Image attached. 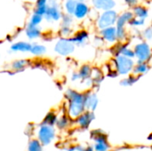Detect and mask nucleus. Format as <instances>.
<instances>
[{
	"mask_svg": "<svg viewBox=\"0 0 152 151\" xmlns=\"http://www.w3.org/2000/svg\"><path fill=\"white\" fill-rule=\"evenodd\" d=\"M45 48L42 45H35L31 49V52L34 54H42L45 53Z\"/></svg>",
	"mask_w": 152,
	"mask_h": 151,
	"instance_id": "obj_23",
	"label": "nucleus"
},
{
	"mask_svg": "<svg viewBox=\"0 0 152 151\" xmlns=\"http://www.w3.org/2000/svg\"><path fill=\"white\" fill-rule=\"evenodd\" d=\"M43 15H41V14H38V13H35L34 15H33V17H32V19H31V21H30V25H33V26H37V24H39V22L42 20V17Z\"/></svg>",
	"mask_w": 152,
	"mask_h": 151,
	"instance_id": "obj_20",
	"label": "nucleus"
},
{
	"mask_svg": "<svg viewBox=\"0 0 152 151\" xmlns=\"http://www.w3.org/2000/svg\"><path fill=\"white\" fill-rule=\"evenodd\" d=\"M87 37V33L86 32V31H81V32H79L78 34H77L76 36H75V37L71 40V41H73V42H76V43H83L84 42V40L86 39Z\"/></svg>",
	"mask_w": 152,
	"mask_h": 151,
	"instance_id": "obj_16",
	"label": "nucleus"
},
{
	"mask_svg": "<svg viewBox=\"0 0 152 151\" xmlns=\"http://www.w3.org/2000/svg\"><path fill=\"white\" fill-rule=\"evenodd\" d=\"M135 80H136L135 77H129L128 78H126L124 81H122L121 84L124 85H132L133 83H134Z\"/></svg>",
	"mask_w": 152,
	"mask_h": 151,
	"instance_id": "obj_27",
	"label": "nucleus"
},
{
	"mask_svg": "<svg viewBox=\"0 0 152 151\" xmlns=\"http://www.w3.org/2000/svg\"><path fill=\"white\" fill-rule=\"evenodd\" d=\"M94 119V114L93 113H86L82 116L79 117V118L77 119V122L79 123V125L82 126V127H88L89 124L91 123V121Z\"/></svg>",
	"mask_w": 152,
	"mask_h": 151,
	"instance_id": "obj_10",
	"label": "nucleus"
},
{
	"mask_svg": "<svg viewBox=\"0 0 152 151\" xmlns=\"http://www.w3.org/2000/svg\"><path fill=\"white\" fill-rule=\"evenodd\" d=\"M93 2L95 7L99 9H104V10L111 9L115 5V3L113 0H93Z\"/></svg>",
	"mask_w": 152,
	"mask_h": 151,
	"instance_id": "obj_9",
	"label": "nucleus"
},
{
	"mask_svg": "<svg viewBox=\"0 0 152 151\" xmlns=\"http://www.w3.org/2000/svg\"><path fill=\"white\" fill-rule=\"evenodd\" d=\"M45 15H46V18L47 20H59L60 17H61V13L58 10L57 7L55 6H52L50 8H47V11L45 12Z\"/></svg>",
	"mask_w": 152,
	"mask_h": 151,
	"instance_id": "obj_11",
	"label": "nucleus"
},
{
	"mask_svg": "<svg viewBox=\"0 0 152 151\" xmlns=\"http://www.w3.org/2000/svg\"><path fill=\"white\" fill-rule=\"evenodd\" d=\"M85 151H94V150H93L92 147H88V148H86V149L85 150Z\"/></svg>",
	"mask_w": 152,
	"mask_h": 151,
	"instance_id": "obj_32",
	"label": "nucleus"
},
{
	"mask_svg": "<svg viewBox=\"0 0 152 151\" xmlns=\"http://www.w3.org/2000/svg\"><path fill=\"white\" fill-rule=\"evenodd\" d=\"M126 2L129 3L130 4H135L137 2V0H126Z\"/></svg>",
	"mask_w": 152,
	"mask_h": 151,
	"instance_id": "obj_31",
	"label": "nucleus"
},
{
	"mask_svg": "<svg viewBox=\"0 0 152 151\" xmlns=\"http://www.w3.org/2000/svg\"><path fill=\"white\" fill-rule=\"evenodd\" d=\"M53 136H54V131L50 125L41 126L39 131V140L43 144L46 145L50 143Z\"/></svg>",
	"mask_w": 152,
	"mask_h": 151,
	"instance_id": "obj_3",
	"label": "nucleus"
},
{
	"mask_svg": "<svg viewBox=\"0 0 152 151\" xmlns=\"http://www.w3.org/2000/svg\"><path fill=\"white\" fill-rule=\"evenodd\" d=\"M134 12L140 19H144L145 17H147V14H148L147 10L144 9L143 7H136L134 9Z\"/></svg>",
	"mask_w": 152,
	"mask_h": 151,
	"instance_id": "obj_19",
	"label": "nucleus"
},
{
	"mask_svg": "<svg viewBox=\"0 0 152 151\" xmlns=\"http://www.w3.org/2000/svg\"><path fill=\"white\" fill-rule=\"evenodd\" d=\"M147 69H148V67L146 66V64L145 63H141L136 67L135 71H136V73H144Z\"/></svg>",
	"mask_w": 152,
	"mask_h": 151,
	"instance_id": "obj_26",
	"label": "nucleus"
},
{
	"mask_svg": "<svg viewBox=\"0 0 152 151\" xmlns=\"http://www.w3.org/2000/svg\"><path fill=\"white\" fill-rule=\"evenodd\" d=\"M67 97L70 101V106H69L70 116L74 117L79 116L83 112L84 107H86L85 97L73 91H69L67 93Z\"/></svg>",
	"mask_w": 152,
	"mask_h": 151,
	"instance_id": "obj_1",
	"label": "nucleus"
},
{
	"mask_svg": "<svg viewBox=\"0 0 152 151\" xmlns=\"http://www.w3.org/2000/svg\"><path fill=\"white\" fill-rule=\"evenodd\" d=\"M71 18L69 16H65L64 19H63V22H64V26H69V23L71 22Z\"/></svg>",
	"mask_w": 152,
	"mask_h": 151,
	"instance_id": "obj_28",
	"label": "nucleus"
},
{
	"mask_svg": "<svg viewBox=\"0 0 152 151\" xmlns=\"http://www.w3.org/2000/svg\"><path fill=\"white\" fill-rule=\"evenodd\" d=\"M47 0H37V7L39 6H45Z\"/></svg>",
	"mask_w": 152,
	"mask_h": 151,
	"instance_id": "obj_29",
	"label": "nucleus"
},
{
	"mask_svg": "<svg viewBox=\"0 0 152 151\" xmlns=\"http://www.w3.org/2000/svg\"><path fill=\"white\" fill-rule=\"evenodd\" d=\"M97 99L95 95H88L85 97V105L91 109H94L97 105Z\"/></svg>",
	"mask_w": 152,
	"mask_h": 151,
	"instance_id": "obj_13",
	"label": "nucleus"
},
{
	"mask_svg": "<svg viewBox=\"0 0 152 151\" xmlns=\"http://www.w3.org/2000/svg\"><path fill=\"white\" fill-rule=\"evenodd\" d=\"M116 64H117V69L118 71L120 74H126L129 71H131V69H133V61L132 60H130V58L123 55H119L117 57L116 59Z\"/></svg>",
	"mask_w": 152,
	"mask_h": 151,
	"instance_id": "obj_2",
	"label": "nucleus"
},
{
	"mask_svg": "<svg viewBox=\"0 0 152 151\" xmlns=\"http://www.w3.org/2000/svg\"><path fill=\"white\" fill-rule=\"evenodd\" d=\"M77 3L74 0H67L66 2V9L68 11L69 13H72L75 12L76 7H77Z\"/></svg>",
	"mask_w": 152,
	"mask_h": 151,
	"instance_id": "obj_17",
	"label": "nucleus"
},
{
	"mask_svg": "<svg viewBox=\"0 0 152 151\" xmlns=\"http://www.w3.org/2000/svg\"><path fill=\"white\" fill-rule=\"evenodd\" d=\"M12 49L14 51H20V52H27V51H31L32 46L28 44V43H17L12 46Z\"/></svg>",
	"mask_w": 152,
	"mask_h": 151,
	"instance_id": "obj_14",
	"label": "nucleus"
},
{
	"mask_svg": "<svg viewBox=\"0 0 152 151\" xmlns=\"http://www.w3.org/2000/svg\"><path fill=\"white\" fill-rule=\"evenodd\" d=\"M27 35L30 38L37 37L40 35V30L37 28V26H33L29 24V26L27 28Z\"/></svg>",
	"mask_w": 152,
	"mask_h": 151,
	"instance_id": "obj_15",
	"label": "nucleus"
},
{
	"mask_svg": "<svg viewBox=\"0 0 152 151\" xmlns=\"http://www.w3.org/2000/svg\"><path fill=\"white\" fill-rule=\"evenodd\" d=\"M90 74H91V70H90V68H89L88 66H84V67L82 68V69L80 70V72H79L80 77H84V78L88 77Z\"/></svg>",
	"mask_w": 152,
	"mask_h": 151,
	"instance_id": "obj_22",
	"label": "nucleus"
},
{
	"mask_svg": "<svg viewBox=\"0 0 152 151\" xmlns=\"http://www.w3.org/2000/svg\"><path fill=\"white\" fill-rule=\"evenodd\" d=\"M136 56L141 61H147L151 56V49L147 44H140L135 46V53Z\"/></svg>",
	"mask_w": 152,
	"mask_h": 151,
	"instance_id": "obj_6",
	"label": "nucleus"
},
{
	"mask_svg": "<svg viewBox=\"0 0 152 151\" xmlns=\"http://www.w3.org/2000/svg\"><path fill=\"white\" fill-rule=\"evenodd\" d=\"M133 24H134V25H142V24H143V19H141V20H134L133 21Z\"/></svg>",
	"mask_w": 152,
	"mask_h": 151,
	"instance_id": "obj_30",
	"label": "nucleus"
},
{
	"mask_svg": "<svg viewBox=\"0 0 152 151\" xmlns=\"http://www.w3.org/2000/svg\"><path fill=\"white\" fill-rule=\"evenodd\" d=\"M133 18V14L130 12H126L125 14H123L118 20V37H123L124 36V26L125 24L129 21L131 19Z\"/></svg>",
	"mask_w": 152,
	"mask_h": 151,
	"instance_id": "obj_7",
	"label": "nucleus"
},
{
	"mask_svg": "<svg viewBox=\"0 0 152 151\" xmlns=\"http://www.w3.org/2000/svg\"><path fill=\"white\" fill-rule=\"evenodd\" d=\"M28 151H42L41 145L36 140H33L29 142L28 145Z\"/></svg>",
	"mask_w": 152,
	"mask_h": 151,
	"instance_id": "obj_18",
	"label": "nucleus"
},
{
	"mask_svg": "<svg viewBox=\"0 0 152 151\" xmlns=\"http://www.w3.org/2000/svg\"><path fill=\"white\" fill-rule=\"evenodd\" d=\"M116 19H117L116 12H112V11H108L102 15V17L99 20L98 25L102 28H109L110 26H111L116 21Z\"/></svg>",
	"mask_w": 152,
	"mask_h": 151,
	"instance_id": "obj_4",
	"label": "nucleus"
},
{
	"mask_svg": "<svg viewBox=\"0 0 152 151\" xmlns=\"http://www.w3.org/2000/svg\"><path fill=\"white\" fill-rule=\"evenodd\" d=\"M87 11H88V8L85 4H83L81 2L77 3L76 10H75V15L77 18H83L87 13Z\"/></svg>",
	"mask_w": 152,
	"mask_h": 151,
	"instance_id": "obj_12",
	"label": "nucleus"
},
{
	"mask_svg": "<svg viewBox=\"0 0 152 151\" xmlns=\"http://www.w3.org/2000/svg\"><path fill=\"white\" fill-rule=\"evenodd\" d=\"M102 36L103 37L109 41V42H113L115 41L116 37L118 36V31L117 28H106L102 30Z\"/></svg>",
	"mask_w": 152,
	"mask_h": 151,
	"instance_id": "obj_8",
	"label": "nucleus"
},
{
	"mask_svg": "<svg viewBox=\"0 0 152 151\" xmlns=\"http://www.w3.org/2000/svg\"><path fill=\"white\" fill-rule=\"evenodd\" d=\"M119 53H122L123 55L126 56V57H129V58L133 57V56L135 54V53H134L131 50H129V49H127V48H126V47H121L120 50H119Z\"/></svg>",
	"mask_w": 152,
	"mask_h": 151,
	"instance_id": "obj_24",
	"label": "nucleus"
},
{
	"mask_svg": "<svg viewBox=\"0 0 152 151\" xmlns=\"http://www.w3.org/2000/svg\"><path fill=\"white\" fill-rule=\"evenodd\" d=\"M56 52H58L60 54L62 55H67L70 53L73 52L74 50V45L71 42V40H67V39H61L58 42V44L55 46Z\"/></svg>",
	"mask_w": 152,
	"mask_h": 151,
	"instance_id": "obj_5",
	"label": "nucleus"
},
{
	"mask_svg": "<svg viewBox=\"0 0 152 151\" xmlns=\"http://www.w3.org/2000/svg\"><path fill=\"white\" fill-rule=\"evenodd\" d=\"M55 121H56V117H55V115L53 114V113H49V114L46 116V117H45L44 123L52 125L53 123H55Z\"/></svg>",
	"mask_w": 152,
	"mask_h": 151,
	"instance_id": "obj_21",
	"label": "nucleus"
},
{
	"mask_svg": "<svg viewBox=\"0 0 152 151\" xmlns=\"http://www.w3.org/2000/svg\"><path fill=\"white\" fill-rule=\"evenodd\" d=\"M26 62H27L26 61H15L13 63L12 68L15 69H22L23 67L26 66Z\"/></svg>",
	"mask_w": 152,
	"mask_h": 151,
	"instance_id": "obj_25",
	"label": "nucleus"
},
{
	"mask_svg": "<svg viewBox=\"0 0 152 151\" xmlns=\"http://www.w3.org/2000/svg\"><path fill=\"white\" fill-rule=\"evenodd\" d=\"M149 139H152V135L151 136V137H149Z\"/></svg>",
	"mask_w": 152,
	"mask_h": 151,
	"instance_id": "obj_33",
	"label": "nucleus"
}]
</instances>
